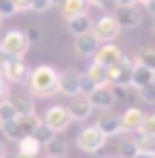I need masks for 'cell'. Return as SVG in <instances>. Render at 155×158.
<instances>
[{
  "instance_id": "f907efd6",
  "label": "cell",
  "mask_w": 155,
  "mask_h": 158,
  "mask_svg": "<svg viewBox=\"0 0 155 158\" xmlns=\"http://www.w3.org/2000/svg\"><path fill=\"white\" fill-rule=\"evenodd\" d=\"M63 158H66V155H63Z\"/></svg>"
},
{
  "instance_id": "d6986e66",
  "label": "cell",
  "mask_w": 155,
  "mask_h": 158,
  "mask_svg": "<svg viewBox=\"0 0 155 158\" xmlns=\"http://www.w3.org/2000/svg\"><path fill=\"white\" fill-rule=\"evenodd\" d=\"M86 75L92 78L98 86H109V83H112V69H106V66H101V63H95V60H89Z\"/></svg>"
},
{
  "instance_id": "7402d4cb",
  "label": "cell",
  "mask_w": 155,
  "mask_h": 158,
  "mask_svg": "<svg viewBox=\"0 0 155 158\" xmlns=\"http://www.w3.org/2000/svg\"><path fill=\"white\" fill-rule=\"evenodd\" d=\"M60 12H63V20H69V17H78V15H89V6L86 0H66L60 6Z\"/></svg>"
},
{
  "instance_id": "836d02e7",
  "label": "cell",
  "mask_w": 155,
  "mask_h": 158,
  "mask_svg": "<svg viewBox=\"0 0 155 158\" xmlns=\"http://www.w3.org/2000/svg\"><path fill=\"white\" fill-rule=\"evenodd\" d=\"M138 132H147V135H155V112L144 118V124H141V129H138Z\"/></svg>"
},
{
  "instance_id": "ab89813d",
  "label": "cell",
  "mask_w": 155,
  "mask_h": 158,
  "mask_svg": "<svg viewBox=\"0 0 155 158\" xmlns=\"http://www.w3.org/2000/svg\"><path fill=\"white\" fill-rule=\"evenodd\" d=\"M144 9H147V12H149V15L155 17V0H149V3H147V6H144Z\"/></svg>"
},
{
  "instance_id": "74e56055",
  "label": "cell",
  "mask_w": 155,
  "mask_h": 158,
  "mask_svg": "<svg viewBox=\"0 0 155 158\" xmlns=\"http://www.w3.org/2000/svg\"><path fill=\"white\" fill-rule=\"evenodd\" d=\"M112 3H115L118 9H129V6H138L135 0H112Z\"/></svg>"
},
{
  "instance_id": "ba28073f",
  "label": "cell",
  "mask_w": 155,
  "mask_h": 158,
  "mask_svg": "<svg viewBox=\"0 0 155 158\" xmlns=\"http://www.w3.org/2000/svg\"><path fill=\"white\" fill-rule=\"evenodd\" d=\"M92 60L101 63V66H106V69H115L118 63H124V49L118 43H101V49L95 52Z\"/></svg>"
},
{
  "instance_id": "bcb514c9",
  "label": "cell",
  "mask_w": 155,
  "mask_h": 158,
  "mask_svg": "<svg viewBox=\"0 0 155 158\" xmlns=\"http://www.w3.org/2000/svg\"><path fill=\"white\" fill-rule=\"evenodd\" d=\"M0 29H3V17H0Z\"/></svg>"
},
{
  "instance_id": "6da1fadb",
  "label": "cell",
  "mask_w": 155,
  "mask_h": 158,
  "mask_svg": "<svg viewBox=\"0 0 155 158\" xmlns=\"http://www.w3.org/2000/svg\"><path fill=\"white\" fill-rule=\"evenodd\" d=\"M26 86H29L32 98H55L60 95V72L55 66H35L26 75Z\"/></svg>"
},
{
  "instance_id": "4316f807",
  "label": "cell",
  "mask_w": 155,
  "mask_h": 158,
  "mask_svg": "<svg viewBox=\"0 0 155 158\" xmlns=\"http://www.w3.org/2000/svg\"><path fill=\"white\" fill-rule=\"evenodd\" d=\"M14 118H17V106L12 104V101H6V104H0V127L12 124Z\"/></svg>"
},
{
  "instance_id": "5bb4252c",
  "label": "cell",
  "mask_w": 155,
  "mask_h": 158,
  "mask_svg": "<svg viewBox=\"0 0 155 158\" xmlns=\"http://www.w3.org/2000/svg\"><path fill=\"white\" fill-rule=\"evenodd\" d=\"M60 95L66 98L80 95V72H60Z\"/></svg>"
},
{
  "instance_id": "ffe728a7",
  "label": "cell",
  "mask_w": 155,
  "mask_h": 158,
  "mask_svg": "<svg viewBox=\"0 0 155 158\" xmlns=\"http://www.w3.org/2000/svg\"><path fill=\"white\" fill-rule=\"evenodd\" d=\"M126 83H132V66L124 60V63H118V66L112 69V83H109V86H126Z\"/></svg>"
},
{
  "instance_id": "30bf717a",
  "label": "cell",
  "mask_w": 155,
  "mask_h": 158,
  "mask_svg": "<svg viewBox=\"0 0 155 158\" xmlns=\"http://www.w3.org/2000/svg\"><path fill=\"white\" fill-rule=\"evenodd\" d=\"M95 127L101 129V132H104L106 138H112V135H124L121 115H115V112H101V118L95 121Z\"/></svg>"
},
{
  "instance_id": "9c48e42d",
  "label": "cell",
  "mask_w": 155,
  "mask_h": 158,
  "mask_svg": "<svg viewBox=\"0 0 155 158\" xmlns=\"http://www.w3.org/2000/svg\"><path fill=\"white\" fill-rule=\"evenodd\" d=\"M89 104H92V109H101V112H112L115 106V95H112V86H98L92 95L86 98Z\"/></svg>"
},
{
  "instance_id": "7c38bea8",
  "label": "cell",
  "mask_w": 155,
  "mask_h": 158,
  "mask_svg": "<svg viewBox=\"0 0 155 158\" xmlns=\"http://www.w3.org/2000/svg\"><path fill=\"white\" fill-rule=\"evenodd\" d=\"M144 118H147V112H144L141 106H126L124 115H121V124H124V132H138Z\"/></svg>"
},
{
  "instance_id": "60d3db41",
  "label": "cell",
  "mask_w": 155,
  "mask_h": 158,
  "mask_svg": "<svg viewBox=\"0 0 155 158\" xmlns=\"http://www.w3.org/2000/svg\"><path fill=\"white\" fill-rule=\"evenodd\" d=\"M49 3H52V6H63L66 0H49Z\"/></svg>"
},
{
  "instance_id": "8fae6325",
  "label": "cell",
  "mask_w": 155,
  "mask_h": 158,
  "mask_svg": "<svg viewBox=\"0 0 155 158\" xmlns=\"http://www.w3.org/2000/svg\"><path fill=\"white\" fill-rule=\"evenodd\" d=\"M98 49H101V40H98L92 32H89V35H80V38H75V55H78V58H89V60H92Z\"/></svg>"
},
{
  "instance_id": "8d00e7d4",
  "label": "cell",
  "mask_w": 155,
  "mask_h": 158,
  "mask_svg": "<svg viewBox=\"0 0 155 158\" xmlns=\"http://www.w3.org/2000/svg\"><path fill=\"white\" fill-rule=\"evenodd\" d=\"M6 101H12V86L0 83V104H6Z\"/></svg>"
},
{
  "instance_id": "b9f144b4",
  "label": "cell",
  "mask_w": 155,
  "mask_h": 158,
  "mask_svg": "<svg viewBox=\"0 0 155 158\" xmlns=\"http://www.w3.org/2000/svg\"><path fill=\"white\" fill-rule=\"evenodd\" d=\"M135 158H155V155H144V152H138V155H135Z\"/></svg>"
},
{
  "instance_id": "d590c367",
  "label": "cell",
  "mask_w": 155,
  "mask_h": 158,
  "mask_svg": "<svg viewBox=\"0 0 155 158\" xmlns=\"http://www.w3.org/2000/svg\"><path fill=\"white\" fill-rule=\"evenodd\" d=\"M86 6H95V9H112L115 3H112V0H86Z\"/></svg>"
},
{
  "instance_id": "f35d334b",
  "label": "cell",
  "mask_w": 155,
  "mask_h": 158,
  "mask_svg": "<svg viewBox=\"0 0 155 158\" xmlns=\"http://www.w3.org/2000/svg\"><path fill=\"white\" fill-rule=\"evenodd\" d=\"M14 6H17V12H26V6H29V0H14Z\"/></svg>"
},
{
  "instance_id": "f1b7e54d",
  "label": "cell",
  "mask_w": 155,
  "mask_h": 158,
  "mask_svg": "<svg viewBox=\"0 0 155 158\" xmlns=\"http://www.w3.org/2000/svg\"><path fill=\"white\" fill-rule=\"evenodd\" d=\"M52 3L49 0H29V6H26V12H32V15H43V12H49Z\"/></svg>"
},
{
  "instance_id": "5b68a950",
  "label": "cell",
  "mask_w": 155,
  "mask_h": 158,
  "mask_svg": "<svg viewBox=\"0 0 155 158\" xmlns=\"http://www.w3.org/2000/svg\"><path fill=\"white\" fill-rule=\"evenodd\" d=\"M92 35L101 43H115V38L121 35V26H118L115 15H104V17H98V20H92Z\"/></svg>"
},
{
  "instance_id": "603a6c76",
  "label": "cell",
  "mask_w": 155,
  "mask_h": 158,
  "mask_svg": "<svg viewBox=\"0 0 155 158\" xmlns=\"http://www.w3.org/2000/svg\"><path fill=\"white\" fill-rule=\"evenodd\" d=\"M135 150L144 152V155H155V135H147V132H135Z\"/></svg>"
},
{
  "instance_id": "681fc988",
  "label": "cell",
  "mask_w": 155,
  "mask_h": 158,
  "mask_svg": "<svg viewBox=\"0 0 155 158\" xmlns=\"http://www.w3.org/2000/svg\"><path fill=\"white\" fill-rule=\"evenodd\" d=\"M112 158H118V155H112Z\"/></svg>"
},
{
  "instance_id": "ac0fdd59",
  "label": "cell",
  "mask_w": 155,
  "mask_h": 158,
  "mask_svg": "<svg viewBox=\"0 0 155 158\" xmlns=\"http://www.w3.org/2000/svg\"><path fill=\"white\" fill-rule=\"evenodd\" d=\"M66 29L72 38H80V35H89L92 32V17L89 15H78V17H69L66 20Z\"/></svg>"
},
{
  "instance_id": "3957f363",
  "label": "cell",
  "mask_w": 155,
  "mask_h": 158,
  "mask_svg": "<svg viewBox=\"0 0 155 158\" xmlns=\"http://www.w3.org/2000/svg\"><path fill=\"white\" fill-rule=\"evenodd\" d=\"M106 141L109 138L98 129L95 124H89V127H84L78 132V138H75V144H78V150L80 152H89V155H98V152H104V147H106Z\"/></svg>"
},
{
  "instance_id": "e0dca14e",
  "label": "cell",
  "mask_w": 155,
  "mask_h": 158,
  "mask_svg": "<svg viewBox=\"0 0 155 158\" xmlns=\"http://www.w3.org/2000/svg\"><path fill=\"white\" fill-rule=\"evenodd\" d=\"M69 150V138H66V132H55L52 135V141L43 147V152H46L49 158H63V152Z\"/></svg>"
},
{
  "instance_id": "52a82bcc",
  "label": "cell",
  "mask_w": 155,
  "mask_h": 158,
  "mask_svg": "<svg viewBox=\"0 0 155 158\" xmlns=\"http://www.w3.org/2000/svg\"><path fill=\"white\" fill-rule=\"evenodd\" d=\"M43 127H49L52 129V132H66V129H69V124H72V118H69V109L66 106H49L46 109V112H43Z\"/></svg>"
},
{
  "instance_id": "7bdbcfd3",
  "label": "cell",
  "mask_w": 155,
  "mask_h": 158,
  "mask_svg": "<svg viewBox=\"0 0 155 158\" xmlns=\"http://www.w3.org/2000/svg\"><path fill=\"white\" fill-rule=\"evenodd\" d=\"M0 158H6V150H3V144H0Z\"/></svg>"
},
{
  "instance_id": "277c9868",
  "label": "cell",
  "mask_w": 155,
  "mask_h": 158,
  "mask_svg": "<svg viewBox=\"0 0 155 158\" xmlns=\"http://www.w3.org/2000/svg\"><path fill=\"white\" fill-rule=\"evenodd\" d=\"M0 52L6 58H23L29 52V40H26L23 29H9L3 38H0Z\"/></svg>"
},
{
  "instance_id": "e575fe53",
  "label": "cell",
  "mask_w": 155,
  "mask_h": 158,
  "mask_svg": "<svg viewBox=\"0 0 155 158\" xmlns=\"http://www.w3.org/2000/svg\"><path fill=\"white\" fill-rule=\"evenodd\" d=\"M23 35H26V40H29V46H32V43H38V40H40V35H43V32L38 29V26H29V29H23Z\"/></svg>"
},
{
  "instance_id": "44dd1931",
  "label": "cell",
  "mask_w": 155,
  "mask_h": 158,
  "mask_svg": "<svg viewBox=\"0 0 155 158\" xmlns=\"http://www.w3.org/2000/svg\"><path fill=\"white\" fill-rule=\"evenodd\" d=\"M149 83H155V72H149L147 66H135L132 69V86L135 89H144V86H149Z\"/></svg>"
},
{
  "instance_id": "c3c4849f",
  "label": "cell",
  "mask_w": 155,
  "mask_h": 158,
  "mask_svg": "<svg viewBox=\"0 0 155 158\" xmlns=\"http://www.w3.org/2000/svg\"><path fill=\"white\" fill-rule=\"evenodd\" d=\"M43 158H49V155H43Z\"/></svg>"
},
{
  "instance_id": "d4e9b609",
  "label": "cell",
  "mask_w": 155,
  "mask_h": 158,
  "mask_svg": "<svg viewBox=\"0 0 155 158\" xmlns=\"http://www.w3.org/2000/svg\"><path fill=\"white\" fill-rule=\"evenodd\" d=\"M12 104L17 106V115H35V98L26 95V98H12Z\"/></svg>"
},
{
  "instance_id": "d6a6232c",
  "label": "cell",
  "mask_w": 155,
  "mask_h": 158,
  "mask_svg": "<svg viewBox=\"0 0 155 158\" xmlns=\"http://www.w3.org/2000/svg\"><path fill=\"white\" fill-rule=\"evenodd\" d=\"M138 98H141V101H147V104H155V83H149V86L138 89Z\"/></svg>"
},
{
  "instance_id": "f546056e",
  "label": "cell",
  "mask_w": 155,
  "mask_h": 158,
  "mask_svg": "<svg viewBox=\"0 0 155 158\" xmlns=\"http://www.w3.org/2000/svg\"><path fill=\"white\" fill-rule=\"evenodd\" d=\"M17 15V6H14V0H0V17H14Z\"/></svg>"
},
{
  "instance_id": "1f68e13d",
  "label": "cell",
  "mask_w": 155,
  "mask_h": 158,
  "mask_svg": "<svg viewBox=\"0 0 155 158\" xmlns=\"http://www.w3.org/2000/svg\"><path fill=\"white\" fill-rule=\"evenodd\" d=\"M118 152H121L118 158H135V155H138V150H135V141H124Z\"/></svg>"
},
{
  "instance_id": "f6af8a7d",
  "label": "cell",
  "mask_w": 155,
  "mask_h": 158,
  "mask_svg": "<svg viewBox=\"0 0 155 158\" xmlns=\"http://www.w3.org/2000/svg\"><path fill=\"white\" fill-rule=\"evenodd\" d=\"M152 32H155V17H152Z\"/></svg>"
},
{
  "instance_id": "8992f818",
  "label": "cell",
  "mask_w": 155,
  "mask_h": 158,
  "mask_svg": "<svg viewBox=\"0 0 155 158\" xmlns=\"http://www.w3.org/2000/svg\"><path fill=\"white\" fill-rule=\"evenodd\" d=\"M0 75H3V83H6V86L26 81V75H29L26 60H23V58H6L3 63H0Z\"/></svg>"
},
{
  "instance_id": "83f0119b",
  "label": "cell",
  "mask_w": 155,
  "mask_h": 158,
  "mask_svg": "<svg viewBox=\"0 0 155 158\" xmlns=\"http://www.w3.org/2000/svg\"><path fill=\"white\" fill-rule=\"evenodd\" d=\"M95 89H98V83H95L92 78H89L86 72H80V95H84V98H89Z\"/></svg>"
},
{
  "instance_id": "4fadbf2b",
  "label": "cell",
  "mask_w": 155,
  "mask_h": 158,
  "mask_svg": "<svg viewBox=\"0 0 155 158\" xmlns=\"http://www.w3.org/2000/svg\"><path fill=\"white\" fill-rule=\"evenodd\" d=\"M115 20H118V26H121V32L124 29H138L141 20H144V15L138 12V6H129V9H118Z\"/></svg>"
},
{
  "instance_id": "484cf974",
  "label": "cell",
  "mask_w": 155,
  "mask_h": 158,
  "mask_svg": "<svg viewBox=\"0 0 155 158\" xmlns=\"http://www.w3.org/2000/svg\"><path fill=\"white\" fill-rule=\"evenodd\" d=\"M112 95H115V101H135L138 98V89H135L132 83H126V86H112Z\"/></svg>"
},
{
  "instance_id": "ee69618b",
  "label": "cell",
  "mask_w": 155,
  "mask_h": 158,
  "mask_svg": "<svg viewBox=\"0 0 155 158\" xmlns=\"http://www.w3.org/2000/svg\"><path fill=\"white\" fill-rule=\"evenodd\" d=\"M135 3H141V6H147V3H149V0H135Z\"/></svg>"
},
{
  "instance_id": "4dcf8cb0",
  "label": "cell",
  "mask_w": 155,
  "mask_h": 158,
  "mask_svg": "<svg viewBox=\"0 0 155 158\" xmlns=\"http://www.w3.org/2000/svg\"><path fill=\"white\" fill-rule=\"evenodd\" d=\"M52 135H55V132H52V129H49V127H43V124H40L38 129H35V138H38V141H40L43 147H46V144L52 141Z\"/></svg>"
},
{
  "instance_id": "7a4b0ae2",
  "label": "cell",
  "mask_w": 155,
  "mask_h": 158,
  "mask_svg": "<svg viewBox=\"0 0 155 158\" xmlns=\"http://www.w3.org/2000/svg\"><path fill=\"white\" fill-rule=\"evenodd\" d=\"M40 124H43L40 115L35 112V115H17L12 124H6V127H0V129H3V135L9 138V141H14V144H17V141H23V138L35 135V129H38Z\"/></svg>"
},
{
  "instance_id": "9a60e30c",
  "label": "cell",
  "mask_w": 155,
  "mask_h": 158,
  "mask_svg": "<svg viewBox=\"0 0 155 158\" xmlns=\"http://www.w3.org/2000/svg\"><path fill=\"white\" fill-rule=\"evenodd\" d=\"M66 109H69V118H72V121H89V115L95 112V109H92V104H89L84 95L72 98V104H69Z\"/></svg>"
},
{
  "instance_id": "7dc6e473",
  "label": "cell",
  "mask_w": 155,
  "mask_h": 158,
  "mask_svg": "<svg viewBox=\"0 0 155 158\" xmlns=\"http://www.w3.org/2000/svg\"><path fill=\"white\" fill-rule=\"evenodd\" d=\"M0 83H3V75H0Z\"/></svg>"
},
{
  "instance_id": "2e32d148",
  "label": "cell",
  "mask_w": 155,
  "mask_h": 158,
  "mask_svg": "<svg viewBox=\"0 0 155 158\" xmlns=\"http://www.w3.org/2000/svg\"><path fill=\"white\" fill-rule=\"evenodd\" d=\"M14 155H20V158H43V144L35 135H29V138H23V141H17V152Z\"/></svg>"
},
{
  "instance_id": "cb8c5ba5",
  "label": "cell",
  "mask_w": 155,
  "mask_h": 158,
  "mask_svg": "<svg viewBox=\"0 0 155 158\" xmlns=\"http://www.w3.org/2000/svg\"><path fill=\"white\" fill-rule=\"evenodd\" d=\"M135 58H138L141 66H147L149 72H155V46H141V49L135 52Z\"/></svg>"
}]
</instances>
